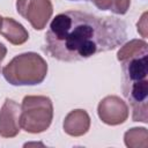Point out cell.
<instances>
[{
    "instance_id": "cell-1",
    "label": "cell",
    "mask_w": 148,
    "mask_h": 148,
    "mask_svg": "<svg viewBox=\"0 0 148 148\" xmlns=\"http://www.w3.org/2000/svg\"><path fill=\"white\" fill-rule=\"evenodd\" d=\"M127 38L126 22L81 10L56 15L45 35L44 51L59 61L72 62L114 50Z\"/></svg>"
},
{
    "instance_id": "cell-2",
    "label": "cell",
    "mask_w": 148,
    "mask_h": 148,
    "mask_svg": "<svg viewBox=\"0 0 148 148\" xmlns=\"http://www.w3.org/2000/svg\"><path fill=\"white\" fill-rule=\"evenodd\" d=\"M1 72L12 86H36L45 80L47 64L38 53L25 52L15 56Z\"/></svg>"
},
{
    "instance_id": "cell-3",
    "label": "cell",
    "mask_w": 148,
    "mask_h": 148,
    "mask_svg": "<svg viewBox=\"0 0 148 148\" xmlns=\"http://www.w3.org/2000/svg\"><path fill=\"white\" fill-rule=\"evenodd\" d=\"M53 119V104L50 97L40 95L24 96L21 104L20 125L28 133L46 131Z\"/></svg>"
},
{
    "instance_id": "cell-4",
    "label": "cell",
    "mask_w": 148,
    "mask_h": 148,
    "mask_svg": "<svg viewBox=\"0 0 148 148\" xmlns=\"http://www.w3.org/2000/svg\"><path fill=\"white\" fill-rule=\"evenodd\" d=\"M17 13L35 30H43L53 14L51 0H16Z\"/></svg>"
},
{
    "instance_id": "cell-5",
    "label": "cell",
    "mask_w": 148,
    "mask_h": 148,
    "mask_svg": "<svg viewBox=\"0 0 148 148\" xmlns=\"http://www.w3.org/2000/svg\"><path fill=\"white\" fill-rule=\"evenodd\" d=\"M97 113L104 124L116 126L127 120L128 106L118 96H106L99 102L97 106Z\"/></svg>"
},
{
    "instance_id": "cell-6",
    "label": "cell",
    "mask_w": 148,
    "mask_h": 148,
    "mask_svg": "<svg viewBox=\"0 0 148 148\" xmlns=\"http://www.w3.org/2000/svg\"><path fill=\"white\" fill-rule=\"evenodd\" d=\"M123 87L147 80L148 75V51L135 53L123 60Z\"/></svg>"
},
{
    "instance_id": "cell-7",
    "label": "cell",
    "mask_w": 148,
    "mask_h": 148,
    "mask_svg": "<svg viewBox=\"0 0 148 148\" xmlns=\"http://www.w3.org/2000/svg\"><path fill=\"white\" fill-rule=\"evenodd\" d=\"M21 105L14 99L6 98L0 110V135L9 139L18 134Z\"/></svg>"
},
{
    "instance_id": "cell-8",
    "label": "cell",
    "mask_w": 148,
    "mask_h": 148,
    "mask_svg": "<svg viewBox=\"0 0 148 148\" xmlns=\"http://www.w3.org/2000/svg\"><path fill=\"white\" fill-rule=\"evenodd\" d=\"M90 128V117L86 110L71 111L64 120V131L71 136H81Z\"/></svg>"
},
{
    "instance_id": "cell-9",
    "label": "cell",
    "mask_w": 148,
    "mask_h": 148,
    "mask_svg": "<svg viewBox=\"0 0 148 148\" xmlns=\"http://www.w3.org/2000/svg\"><path fill=\"white\" fill-rule=\"evenodd\" d=\"M0 34L13 45L24 44L29 38V32L25 28L12 17H3Z\"/></svg>"
},
{
    "instance_id": "cell-10",
    "label": "cell",
    "mask_w": 148,
    "mask_h": 148,
    "mask_svg": "<svg viewBox=\"0 0 148 148\" xmlns=\"http://www.w3.org/2000/svg\"><path fill=\"white\" fill-rule=\"evenodd\" d=\"M99 10H110L117 15H124L127 13L131 0H90Z\"/></svg>"
},
{
    "instance_id": "cell-11",
    "label": "cell",
    "mask_w": 148,
    "mask_h": 148,
    "mask_svg": "<svg viewBox=\"0 0 148 148\" xmlns=\"http://www.w3.org/2000/svg\"><path fill=\"white\" fill-rule=\"evenodd\" d=\"M125 145L127 147H147L148 133L145 127H133L125 133Z\"/></svg>"
},
{
    "instance_id": "cell-12",
    "label": "cell",
    "mask_w": 148,
    "mask_h": 148,
    "mask_svg": "<svg viewBox=\"0 0 148 148\" xmlns=\"http://www.w3.org/2000/svg\"><path fill=\"white\" fill-rule=\"evenodd\" d=\"M147 46L148 44L146 43V40L142 39H132L128 43H126L117 53V59L120 61L130 56H133L135 53H140V52H145L147 51Z\"/></svg>"
},
{
    "instance_id": "cell-13",
    "label": "cell",
    "mask_w": 148,
    "mask_h": 148,
    "mask_svg": "<svg viewBox=\"0 0 148 148\" xmlns=\"http://www.w3.org/2000/svg\"><path fill=\"white\" fill-rule=\"evenodd\" d=\"M146 15H147V14L145 13V14L142 15V17H141V22H143V25H142V27H141L140 23L138 22V31L142 35V37H146V36H147V32L145 31V30H146V27H147L146 23H145V22H146Z\"/></svg>"
},
{
    "instance_id": "cell-14",
    "label": "cell",
    "mask_w": 148,
    "mask_h": 148,
    "mask_svg": "<svg viewBox=\"0 0 148 148\" xmlns=\"http://www.w3.org/2000/svg\"><path fill=\"white\" fill-rule=\"evenodd\" d=\"M6 54H7V49H6V46H5L2 43H0V65H1L2 60L5 59ZM0 71H1V67H0Z\"/></svg>"
},
{
    "instance_id": "cell-15",
    "label": "cell",
    "mask_w": 148,
    "mask_h": 148,
    "mask_svg": "<svg viewBox=\"0 0 148 148\" xmlns=\"http://www.w3.org/2000/svg\"><path fill=\"white\" fill-rule=\"evenodd\" d=\"M2 20H3V17L0 15V29H1V25H2Z\"/></svg>"
},
{
    "instance_id": "cell-16",
    "label": "cell",
    "mask_w": 148,
    "mask_h": 148,
    "mask_svg": "<svg viewBox=\"0 0 148 148\" xmlns=\"http://www.w3.org/2000/svg\"><path fill=\"white\" fill-rule=\"evenodd\" d=\"M71 1H79V0H71Z\"/></svg>"
}]
</instances>
